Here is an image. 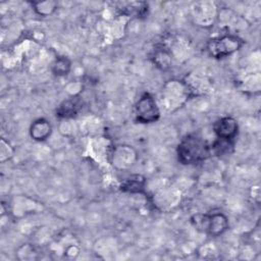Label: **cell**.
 Listing matches in <instances>:
<instances>
[{"mask_svg": "<svg viewBox=\"0 0 261 261\" xmlns=\"http://www.w3.org/2000/svg\"><path fill=\"white\" fill-rule=\"evenodd\" d=\"M178 161L184 165H196L207 160L211 153L210 145L197 135L185 136L176 148Z\"/></svg>", "mask_w": 261, "mask_h": 261, "instance_id": "6da1fadb", "label": "cell"}, {"mask_svg": "<svg viewBox=\"0 0 261 261\" xmlns=\"http://www.w3.org/2000/svg\"><path fill=\"white\" fill-rule=\"evenodd\" d=\"M191 223L197 230L212 238L221 236L228 228V218L222 212L194 214Z\"/></svg>", "mask_w": 261, "mask_h": 261, "instance_id": "7a4b0ae2", "label": "cell"}, {"mask_svg": "<svg viewBox=\"0 0 261 261\" xmlns=\"http://www.w3.org/2000/svg\"><path fill=\"white\" fill-rule=\"evenodd\" d=\"M244 45V41L237 35L225 34L213 39H210L207 43V50L209 54L216 59L227 57Z\"/></svg>", "mask_w": 261, "mask_h": 261, "instance_id": "3957f363", "label": "cell"}, {"mask_svg": "<svg viewBox=\"0 0 261 261\" xmlns=\"http://www.w3.org/2000/svg\"><path fill=\"white\" fill-rule=\"evenodd\" d=\"M135 119L139 123H153L159 120L161 110L157 100L150 93H144L134 107Z\"/></svg>", "mask_w": 261, "mask_h": 261, "instance_id": "277c9868", "label": "cell"}, {"mask_svg": "<svg viewBox=\"0 0 261 261\" xmlns=\"http://www.w3.org/2000/svg\"><path fill=\"white\" fill-rule=\"evenodd\" d=\"M190 96V91L184 81H168L162 89V103L171 111L180 107Z\"/></svg>", "mask_w": 261, "mask_h": 261, "instance_id": "5b68a950", "label": "cell"}, {"mask_svg": "<svg viewBox=\"0 0 261 261\" xmlns=\"http://www.w3.org/2000/svg\"><path fill=\"white\" fill-rule=\"evenodd\" d=\"M109 157L114 168L117 170H127L136 163L138 153L132 146L119 144L112 148Z\"/></svg>", "mask_w": 261, "mask_h": 261, "instance_id": "8992f818", "label": "cell"}, {"mask_svg": "<svg viewBox=\"0 0 261 261\" xmlns=\"http://www.w3.org/2000/svg\"><path fill=\"white\" fill-rule=\"evenodd\" d=\"M193 16L195 21L203 27L211 25L218 15V9L214 2L201 1L193 5Z\"/></svg>", "mask_w": 261, "mask_h": 261, "instance_id": "52a82bcc", "label": "cell"}, {"mask_svg": "<svg viewBox=\"0 0 261 261\" xmlns=\"http://www.w3.org/2000/svg\"><path fill=\"white\" fill-rule=\"evenodd\" d=\"M213 132L217 139L234 142L239 133V123L232 116H223L214 122Z\"/></svg>", "mask_w": 261, "mask_h": 261, "instance_id": "ba28073f", "label": "cell"}, {"mask_svg": "<svg viewBox=\"0 0 261 261\" xmlns=\"http://www.w3.org/2000/svg\"><path fill=\"white\" fill-rule=\"evenodd\" d=\"M180 201V192L174 188H164L153 196V204L157 209L168 211Z\"/></svg>", "mask_w": 261, "mask_h": 261, "instance_id": "9c48e42d", "label": "cell"}, {"mask_svg": "<svg viewBox=\"0 0 261 261\" xmlns=\"http://www.w3.org/2000/svg\"><path fill=\"white\" fill-rule=\"evenodd\" d=\"M83 107V101L79 96L72 97L62 101L56 108V116L62 119H70L75 117Z\"/></svg>", "mask_w": 261, "mask_h": 261, "instance_id": "30bf717a", "label": "cell"}, {"mask_svg": "<svg viewBox=\"0 0 261 261\" xmlns=\"http://www.w3.org/2000/svg\"><path fill=\"white\" fill-rule=\"evenodd\" d=\"M52 124L46 118L34 120L30 126V136L36 142L46 141L52 134Z\"/></svg>", "mask_w": 261, "mask_h": 261, "instance_id": "8fae6325", "label": "cell"}, {"mask_svg": "<svg viewBox=\"0 0 261 261\" xmlns=\"http://www.w3.org/2000/svg\"><path fill=\"white\" fill-rule=\"evenodd\" d=\"M151 60L160 70H168L172 64L171 51L165 46H157L151 53Z\"/></svg>", "mask_w": 261, "mask_h": 261, "instance_id": "7c38bea8", "label": "cell"}, {"mask_svg": "<svg viewBox=\"0 0 261 261\" xmlns=\"http://www.w3.org/2000/svg\"><path fill=\"white\" fill-rule=\"evenodd\" d=\"M146 188V178L141 174H132L124 178L119 189L121 192L129 194H142Z\"/></svg>", "mask_w": 261, "mask_h": 261, "instance_id": "4fadbf2b", "label": "cell"}, {"mask_svg": "<svg viewBox=\"0 0 261 261\" xmlns=\"http://www.w3.org/2000/svg\"><path fill=\"white\" fill-rule=\"evenodd\" d=\"M51 70L57 76H65L71 70V61L66 56H57L52 63Z\"/></svg>", "mask_w": 261, "mask_h": 261, "instance_id": "5bb4252c", "label": "cell"}, {"mask_svg": "<svg viewBox=\"0 0 261 261\" xmlns=\"http://www.w3.org/2000/svg\"><path fill=\"white\" fill-rule=\"evenodd\" d=\"M121 13L124 15H136L137 17L143 16L148 10V4L145 2H127L122 4L120 8Z\"/></svg>", "mask_w": 261, "mask_h": 261, "instance_id": "9a60e30c", "label": "cell"}, {"mask_svg": "<svg viewBox=\"0 0 261 261\" xmlns=\"http://www.w3.org/2000/svg\"><path fill=\"white\" fill-rule=\"evenodd\" d=\"M233 141H226L222 139H217L213 142L212 145H210L211 148V153L214 155L222 156V155H227L232 151L233 148Z\"/></svg>", "mask_w": 261, "mask_h": 261, "instance_id": "2e32d148", "label": "cell"}, {"mask_svg": "<svg viewBox=\"0 0 261 261\" xmlns=\"http://www.w3.org/2000/svg\"><path fill=\"white\" fill-rule=\"evenodd\" d=\"M32 6L35 12L41 16L51 15L57 8V3L55 1H38L32 2Z\"/></svg>", "mask_w": 261, "mask_h": 261, "instance_id": "e0dca14e", "label": "cell"}, {"mask_svg": "<svg viewBox=\"0 0 261 261\" xmlns=\"http://www.w3.org/2000/svg\"><path fill=\"white\" fill-rule=\"evenodd\" d=\"M12 155H13L12 147L2 139L1 144H0V160H1V162H5V161L9 160L12 157Z\"/></svg>", "mask_w": 261, "mask_h": 261, "instance_id": "ac0fdd59", "label": "cell"}]
</instances>
